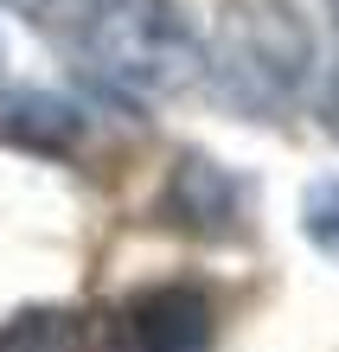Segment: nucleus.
Returning <instances> with one entry per match:
<instances>
[{"label":"nucleus","mask_w":339,"mask_h":352,"mask_svg":"<svg viewBox=\"0 0 339 352\" xmlns=\"http://www.w3.org/2000/svg\"><path fill=\"white\" fill-rule=\"evenodd\" d=\"M218 340V307L193 282H154L102 320L109 352H211Z\"/></svg>","instance_id":"nucleus-3"},{"label":"nucleus","mask_w":339,"mask_h":352,"mask_svg":"<svg viewBox=\"0 0 339 352\" xmlns=\"http://www.w3.org/2000/svg\"><path fill=\"white\" fill-rule=\"evenodd\" d=\"M77 129H83V116L58 96H39V90L0 96V141H26L39 154H71Z\"/></svg>","instance_id":"nucleus-6"},{"label":"nucleus","mask_w":339,"mask_h":352,"mask_svg":"<svg viewBox=\"0 0 339 352\" xmlns=\"http://www.w3.org/2000/svg\"><path fill=\"white\" fill-rule=\"evenodd\" d=\"M77 65L96 96L147 109L205 71V45L179 0H116L90 32H77Z\"/></svg>","instance_id":"nucleus-1"},{"label":"nucleus","mask_w":339,"mask_h":352,"mask_svg":"<svg viewBox=\"0 0 339 352\" xmlns=\"http://www.w3.org/2000/svg\"><path fill=\"white\" fill-rule=\"evenodd\" d=\"M314 65V26L294 0H224L218 26L205 38V77L224 109L275 116L307 84Z\"/></svg>","instance_id":"nucleus-2"},{"label":"nucleus","mask_w":339,"mask_h":352,"mask_svg":"<svg viewBox=\"0 0 339 352\" xmlns=\"http://www.w3.org/2000/svg\"><path fill=\"white\" fill-rule=\"evenodd\" d=\"M166 218L193 237H230L243 224V179L205 154H186L166 179Z\"/></svg>","instance_id":"nucleus-4"},{"label":"nucleus","mask_w":339,"mask_h":352,"mask_svg":"<svg viewBox=\"0 0 339 352\" xmlns=\"http://www.w3.org/2000/svg\"><path fill=\"white\" fill-rule=\"evenodd\" d=\"M7 7H13L19 19H32V26H45V32L77 38V32H90L116 0H7Z\"/></svg>","instance_id":"nucleus-7"},{"label":"nucleus","mask_w":339,"mask_h":352,"mask_svg":"<svg viewBox=\"0 0 339 352\" xmlns=\"http://www.w3.org/2000/svg\"><path fill=\"white\" fill-rule=\"evenodd\" d=\"M327 122H333V135H339V65H333V77H327Z\"/></svg>","instance_id":"nucleus-9"},{"label":"nucleus","mask_w":339,"mask_h":352,"mask_svg":"<svg viewBox=\"0 0 339 352\" xmlns=\"http://www.w3.org/2000/svg\"><path fill=\"white\" fill-rule=\"evenodd\" d=\"M0 352H102V327L77 307H26L0 320Z\"/></svg>","instance_id":"nucleus-5"},{"label":"nucleus","mask_w":339,"mask_h":352,"mask_svg":"<svg viewBox=\"0 0 339 352\" xmlns=\"http://www.w3.org/2000/svg\"><path fill=\"white\" fill-rule=\"evenodd\" d=\"M301 231L314 250H327L339 263V179H320V186H307V199H301Z\"/></svg>","instance_id":"nucleus-8"}]
</instances>
